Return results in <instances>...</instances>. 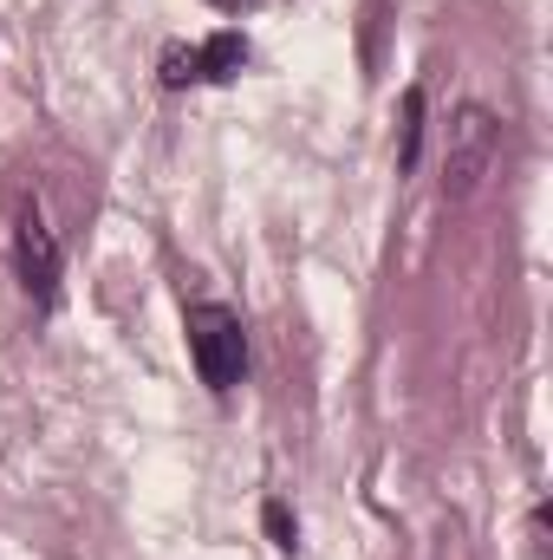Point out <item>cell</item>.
<instances>
[{"label":"cell","mask_w":553,"mask_h":560,"mask_svg":"<svg viewBox=\"0 0 553 560\" xmlns=\"http://www.w3.org/2000/svg\"><path fill=\"white\" fill-rule=\"evenodd\" d=\"M189 359H196L209 392H235L242 372H248V326H242V313L215 306V300L189 306Z\"/></svg>","instance_id":"6da1fadb"},{"label":"cell","mask_w":553,"mask_h":560,"mask_svg":"<svg viewBox=\"0 0 553 560\" xmlns=\"http://www.w3.org/2000/svg\"><path fill=\"white\" fill-rule=\"evenodd\" d=\"M495 150H502V125H495L482 105H469V112L449 125V176H443V196H449V202L475 196L482 176L495 170Z\"/></svg>","instance_id":"7a4b0ae2"},{"label":"cell","mask_w":553,"mask_h":560,"mask_svg":"<svg viewBox=\"0 0 553 560\" xmlns=\"http://www.w3.org/2000/svg\"><path fill=\"white\" fill-rule=\"evenodd\" d=\"M242 66H248V39L242 33H209L202 46H169L156 72H163L169 92H189V85H228V79H242Z\"/></svg>","instance_id":"3957f363"},{"label":"cell","mask_w":553,"mask_h":560,"mask_svg":"<svg viewBox=\"0 0 553 560\" xmlns=\"http://www.w3.org/2000/svg\"><path fill=\"white\" fill-rule=\"evenodd\" d=\"M13 268H20L26 293H33L39 306H52V300H59V235L46 229L39 202H26V209H20V222H13Z\"/></svg>","instance_id":"277c9868"},{"label":"cell","mask_w":553,"mask_h":560,"mask_svg":"<svg viewBox=\"0 0 553 560\" xmlns=\"http://www.w3.org/2000/svg\"><path fill=\"white\" fill-rule=\"evenodd\" d=\"M261 522H268V535H274L280 555H293V548H299V522H293V509H286V502H268V509H261Z\"/></svg>","instance_id":"5b68a950"},{"label":"cell","mask_w":553,"mask_h":560,"mask_svg":"<svg viewBox=\"0 0 553 560\" xmlns=\"http://www.w3.org/2000/svg\"><path fill=\"white\" fill-rule=\"evenodd\" d=\"M416 138H423V92L404 98V150H398V163H404V170L416 163Z\"/></svg>","instance_id":"8992f818"},{"label":"cell","mask_w":553,"mask_h":560,"mask_svg":"<svg viewBox=\"0 0 553 560\" xmlns=\"http://www.w3.org/2000/svg\"><path fill=\"white\" fill-rule=\"evenodd\" d=\"M209 7H222V13H248V7H261V0H209Z\"/></svg>","instance_id":"52a82bcc"}]
</instances>
